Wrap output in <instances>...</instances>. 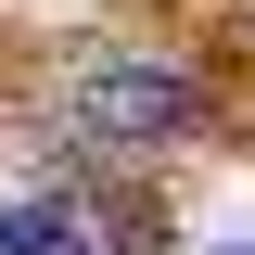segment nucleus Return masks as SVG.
<instances>
[{
    "instance_id": "obj_1",
    "label": "nucleus",
    "mask_w": 255,
    "mask_h": 255,
    "mask_svg": "<svg viewBox=\"0 0 255 255\" xmlns=\"http://www.w3.org/2000/svg\"><path fill=\"white\" fill-rule=\"evenodd\" d=\"M64 115H77V140H102V153H166V140L204 128V90H191L179 64H90Z\"/></svg>"
},
{
    "instance_id": "obj_2",
    "label": "nucleus",
    "mask_w": 255,
    "mask_h": 255,
    "mask_svg": "<svg viewBox=\"0 0 255 255\" xmlns=\"http://www.w3.org/2000/svg\"><path fill=\"white\" fill-rule=\"evenodd\" d=\"M0 255H90V217L51 204V191H26V204H0Z\"/></svg>"
}]
</instances>
